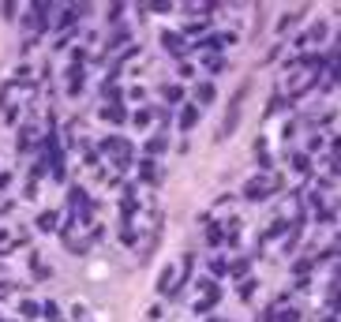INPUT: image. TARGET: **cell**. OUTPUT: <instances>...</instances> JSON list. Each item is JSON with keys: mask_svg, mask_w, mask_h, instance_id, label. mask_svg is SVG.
Returning <instances> with one entry per match:
<instances>
[{"mask_svg": "<svg viewBox=\"0 0 341 322\" xmlns=\"http://www.w3.org/2000/svg\"><path fill=\"white\" fill-rule=\"evenodd\" d=\"M244 98H248V87H240V90L233 94V101H229V112H225V124H221V131H217L221 139H229L233 131H236V120H240V105H244Z\"/></svg>", "mask_w": 341, "mask_h": 322, "instance_id": "6da1fadb", "label": "cell"}]
</instances>
